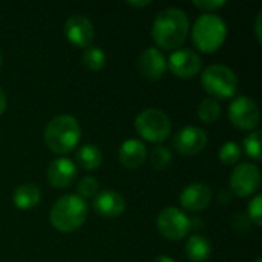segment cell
I'll return each instance as SVG.
<instances>
[{
    "mask_svg": "<svg viewBox=\"0 0 262 262\" xmlns=\"http://www.w3.org/2000/svg\"><path fill=\"white\" fill-rule=\"evenodd\" d=\"M189 34V17L180 8L160 11L152 25V37L163 49H177Z\"/></svg>",
    "mask_w": 262,
    "mask_h": 262,
    "instance_id": "6da1fadb",
    "label": "cell"
},
{
    "mask_svg": "<svg viewBox=\"0 0 262 262\" xmlns=\"http://www.w3.org/2000/svg\"><path fill=\"white\" fill-rule=\"evenodd\" d=\"M88 218V204L78 195H64L55 201L49 220L54 229L61 233H71L80 229Z\"/></svg>",
    "mask_w": 262,
    "mask_h": 262,
    "instance_id": "7a4b0ae2",
    "label": "cell"
},
{
    "mask_svg": "<svg viewBox=\"0 0 262 262\" xmlns=\"http://www.w3.org/2000/svg\"><path fill=\"white\" fill-rule=\"evenodd\" d=\"M81 138V127L75 117L58 115L52 118L45 129V143L55 154H68Z\"/></svg>",
    "mask_w": 262,
    "mask_h": 262,
    "instance_id": "3957f363",
    "label": "cell"
},
{
    "mask_svg": "<svg viewBox=\"0 0 262 262\" xmlns=\"http://www.w3.org/2000/svg\"><path fill=\"white\" fill-rule=\"evenodd\" d=\"M227 25L215 14H203L192 28V40L203 52H215L226 40Z\"/></svg>",
    "mask_w": 262,
    "mask_h": 262,
    "instance_id": "277c9868",
    "label": "cell"
},
{
    "mask_svg": "<svg viewBox=\"0 0 262 262\" xmlns=\"http://www.w3.org/2000/svg\"><path fill=\"white\" fill-rule=\"evenodd\" d=\"M201 83L206 92L210 94L215 100L232 98L238 91V77L226 64L209 66L201 75Z\"/></svg>",
    "mask_w": 262,
    "mask_h": 262,
    "instance_id": "5b68a950",
    "label": "cell"
},
{
    "mask_svg": "<svg viewBox=\"0 0 262 262\" xmlns=\"http://www.w3.org/2000/svg\"><path fill=\"white\" fill-rule=\"evenodd\" d=\"M137 132L147 141L161 143L164 141L172 130V123L161 109L149 107L140 112L135 118Z\"/></svg>",
    "mask_w": 262,
    "mask_h": 262,
    "instance_id": "8992f818",
    "label": "cell"
},
{
    "mask_svg": "<svg viewBox=\"0 0 262 262\" xmlns=\"http://www.w3.org/2000/svg\"><path fill=\"white\" fill-rule=\"evenodd\" d=\"M190 220L189 216L177 207H166L160 212L157 220V227L161 236L170 241H178L187 236L190 230Z\"/></svg>",
    "mask_w": 262,
    "mask_h": 262,
    "instance_id": "52a82bcc",
    "label": "cell"
},
{
    "mask_svg": "<svg viewBox=\"0 0 262 262\" xmlns=\"http://www.w3.org/2000/svg\"><path fill=\"white\" fill-rule=\"evenodd\" d=\"M261 184V172L256 164L241 163L230 175V187L235 195L246 198L253 195Z\"/></svg>",
    "mask_w": 262,
    "mask_h": 262,
    "instance_id": "ba28073f",
    "label": "cell"
},
{
    "mask_svg": "<svg viewBox=\"0 0 262 262\" xmlns=\"http://www.w3.org/2000/svg\"><path fill=\"white\" fill-rule=\"evenodd\" d=\"M229 117H230V121L233 123V126L244 129V130H250L258 126L261 115H259L258 104L252 98L241 95L230 103Z\"/></svg>",
    "mask_w": 262,
    "mask_h": 262,
    "instance_id": "9c48e42d",
    "label": "cell"
},
{
    "mask_svg": "<svg viewBox=\"0 0 262 262\" xmlns=\"http://www.w3.org/2000/svg\"><path fill=\"white\" fill-rule=\"evenodd\" d=\"M167 66L177 77L192 78L201 71L203 60L195 51L183 48V49H178L170 54Z\"/></svg>",
    "mask_w": 262,
    "mask_h": 262,
    "instance_id": "30bf717a",
    "label": "cell"
},
{
    "mask_svg": "<svg viewBox=\"0 0 262 262\" xmlns=\"http://www.w3.org/2000/svg\"><path fill=\"white\" fill-rule=\"evenodd\" d=\"M207 146V134L196 126L183 127L173 138V147L181 155H196Z\"/></svg>",
    "mask_w": 262,
    "mask_h": 262,
    "instance_id": "8fae6325",
    "label": "cell"
},
{
    "mask_svg": "<svg viewBox=\"0 0 262 262\" xmlns=\"http://www.w3.org/2000/svg\"><path fill=\"white\" fill-rule=\"evenodd\" d=\"M64 35L74 46L88 48L94 40V25L88 17L74 14L64 23Z\"/></svg>",
    "mask_w": 262,
    "mask_h": 262,
    "instance_id": "7c38bea8",
    "label": "cell"
},
{
    "mask_svg": "<svg viewBox=\"0 0 262 262\" xmlns=\"http://www.w3.org/2000/svg\"><path fill=\"white\" fill-rule=\"evenodd\" d=\"M210 201H212V190L204 183H192L180 195L181 206L189 212L206 210Z\"/></svg>",
    "mask_w": 262,
    "mask_h": 262,
    "instance_id": "4fadbf2b",
    "label": "cell"
},
{
    "mask_svg": "<svg viewBox=\"0 0 262 262\" xmlns=\"http://www.w3.org/2000/svg\"><path fill=\"white\" fill-rule=\"evenodd\" d=\"M75 178H77V166L74 161L68 158L60 157L54 160L48 167V181L51 186L57 189L69 187Z\"/></svg>",
    "mask_w": 262,
    "mask_h": 262,
    "instance_id": "5bb4252c",
    "label": "cell"
},
{
    "mask_svg": "<svg viewBox=\"0 0 262 262\" xmlns=\"http://www.w3.org/2000/svg\"><path fill=\"white\" fill-rule=\"evenodd\" d=\"M94 210L104 218H117L124 212L126 201L115 190H103L94 196L92 201Z\"/></svg>",
    "mask_w": 262,
    "mask_h": 262,
    "instance_id": "9a60e30c",
    "label": "cell"
},
{
    "mask_svg": "<svg viewBox=\"0 0 262 262\" xmlns=\"http://www.w3.org/2000/svg\"><path fill=\"white\" fill-rule=\"evenodd\" d=\"M166 68H167V60L158 48L144 49L138 58V69L149 80L160 78L164 74Z\"/></svg>",
    "mask_w": 262,
    "mask_h": 262,
    "instance_id": "2e32d148",
    "label": "cell"
},
{
    "mask_svg": "<svg viewBox=\"0 0 262 262\" xmlns=\"http://www.w3.org/2000/svg\"><path fill=\"white\" fill-rule=\"evenodd\" d=\"M147 158V149L140 140H126L118 150V160L126 169H138Z\"/></svg>",
    "mask_w": 262,
    "mask_h": 262,
    "instance_id": "e0dca14e",
    "label": "cell"
},
{
    "mask_svg": "<svg viewBox=\"0 0 262 262\" xmlns=\"http://www.w3.org/2000/svg\"><path fill=\"white\" fill-rule=\"evenodd\" d=\"M40 200H41V190L32 183L20 184L12 193V203L20 210L34 209L40 203Z\"/></svg>",
    "mask_w": 262,
    "mask_h": 262,
    "instance_id": "ac0fdd59",
    "label": "cell"
},
{
    "mask_svg": "<svg viewBox=\"0 0 262 262\" xmlns=\"http://www.w3.org/2000/svg\"><path fill=\"white\" fill-rule=\"evenodd\" d=\"M212 253L210 243L201 235H192L186 243V255L190 261L204 262Z\"/></svg>",
    "mask_w": 262,
    "mask_h": 262,
    "instance_id": "d6986e66",
    "label": "cell"
},
{
    "mask_svg": "<svg viewBox=\"0 0 262 262\" xmlns=\"http://www.w3.org/2000/svg\"><path fill=\"white\" fill-rule=\"evenodd\" d=\"M77 164L84 170H94L98 169L103 163V154L98 146L95 144H84L78 149L75 154Z\"/></svg>",
    "mask_w": 262,
    "mask_h": 262,
    "instance_id": "ffe728a7",
    "label": "cell"
},
{
    "mask_svg": "<svg viewBox=\"0 0 262 262\" xmlns=\"http://www.w3.org/2000/svg\"><path fill=\"white\" fill-rule=\"evenodd\" d=\"M83 64L89 69V71H100L104 68L106 64V54L101 48L98 46H88L83 52L81 57Z\"/></svg>",
    "mask_w": 262,
    "mask_h": 262,
    "instance_id": "44dd1931",
    "label": "cell"
},
{
    "mask_svg": "<svg viewBox=\"0 0 262 262\" xmlns=\"http://www.w3.org/2000/svg\"><path fill=\"white\" fill-rule=\"evenodd\" d=\"M220 114H221V106L212 97L203 100L198 106V117L203 123H207V124L215 123L220 118Z\"/></svg>",
    "mask_w": 262,
    "mask_h": 262,
    "instance_id": "7402d4cb",
    "label": "cell"
},
{
    "mask_svg": "<svg viewBox=\"0 0 262 262\" xmlns=\"http://www.w3.org/2000/svg\"><path fill=\"white\" fill-rule=\"evenodd\" d=\"M172 161V154L167 147L164 146H157L150 152V164L157 170H164Z\"/></svg>",
    "mask_w": 262,
    "mask_h": 262,
    "instance_id": "603a6c76",
    "label": "cell"
},
{
    "mask_svg": "<svg viewBox=\"0 0 262 262\" xmlns=\"http://www.w3.org/2000/svg\"><path fill=\"white\" fill-rule=\"evenodd\" d=\"M261 130H255L244 138L246 154L256 161H261Z\"/></svg>",
    "mask_w": 262,
    "mask_h": 262,
    "instance_id": "cb8c5ba5",
    "label": "cell"
},
{
    "mask_svg": "<svg viewBox=\"0 0 262 262\" xmlns=\"http://www.w3.org/2000/svg\"><path fill=\"white\" fill-rule=\"evenodd\" d=\"M241 158V147L235 141H227L220 149V160L223 164H236Z\"/></svg>",
    "mask_w": 262,
    "mask_h": 262,
    "instance_id": "d4e9b609",
    "label": "cell"
},
{
    "mask_svg": "<svg viewBox=\"0 0 262 262\" xmlns=\"http://www.w3.org/2000/svg\"><path fill=\"white\" fill-rule=\"evenodd\" d=\"M77 192L80 198H94L98 193V181L94 177H84L77 184Z\"/></svg>",
    "mask_w": 262,
    "mask_h": 262,
    "instance_id": "484cf974",
    "label": "cell"
},
{
    "mask_svg": "<svg viewBox=\"0 0 262 262\" xmlns=\"http://www.w3.org/2000/svg\"><path fill=\"white\" fill-rule=\"evenodd\" d=\"M249 216H250V220H252L255 224H258V226H261L262 224V196L261 195L253 196V200L250 201V204H249Z\"/></svg>",
    "mask_w": 262,
    "mask_h": 262,
    "instance_id": "4316f807",
    "label": "cell"
},
{
    "mask_svg": "<svg viewBox=\"0 0 262 262\" xmlns=\"http://www.w3.org/2000/svg\"><path fill=\"white\" fill-rule=\"evenodd\" d=\"M193 5H195L196 8L206 11V14H210L212 11H215V9H218V8H221V6H224L226 2H224V0H201V2H200V0H195Z\"/></svg>",
    "mask_w": 262,
    "mask_h": 262,
    "instance_id": "83f0119b",
    "label": "cell"
},
{
    "mask_svg": "<svg viewBox=\"0 0 262 262\" xmlns=\"http://www.w3.org/2000/svg\"><path fill=\"white\" fill-rule=\"evenodd\" d=\"M261 26H262V11L261 12H258V15H256V20H255V35H256V40H258L259 43L262 41Z\"/></svg>",
    "mask_w": 262,
    "mask_h": 262,
    "instance_id": "f1b7e54d",
    "label": "cell"
},
{
    "mask_svg": "<svg viewBox=\"0 0 262 262\" xmlns=\"http://www.w3.org/2000/svg\"><path fill=\"white\" fill-rule=\"evenodd\" d=\"M6 104H8V101H6V95H5V92L0 89V115L5 112V109H6Z\"/></svg>",
    "mask_w": 262,
    "mask_h": 262,
    "instance_id": "f546056e",
    "label": "cell"
},
{
    "mask_svg": "<svg viewBox=\"0 0 262 262\" xmlns=\"http://www.w3.org/2000/svg\"><path fill=\"white\" fill-rule=\"evenodd\" d=\"M150 2L149 0H144V2H127V5H132V6H137V8H143V6H147Z\"/></svg>",
    "mask_w": 262,
    "mask_h": 262,
    "instance_id": "4dcf8cb0",
    "label": "cell"
},
{
    "mask_svg": "<svg viewBox=\"0 0 262 262\" xmlns=\"http://www.w3.org/2000/svg\"><path fill=\"white\" fill-rule=\"evenodd\" d=\"M154 262H175L170 256H166V255H161V256H158V258H155V261Z\"/></svg>",
    "mask_w": 262,
    "mask_h": 262,
    "instance_id": "1f68e13d",
    "label": "cell"
},
{
    "mask_svg": "<svg viewBox=\"0 0 262 262\" xmlns=\"http://www.w3.org/2000/svg\"><path fill=\"white\" fill-rule=\"evenodd\" d=\"M255 262H262V259H261V258H258V259H256Z\"/></svg>",
    "mask_w": 262,
    "mask_h": 262,
    "instance_id": "d6a6232c",
    "label": "cell"
},
{
    "mask_svg": "<svg viewBox=\"0 0 262 262\" xmlns=\"http://www.w3.org/2000/svg\"><path fill=\"white\" fill-rule=\"evenodd\" d=\"M0 64H2V54H0Z\"/></svg>",
    "mask_w": 262,
    "mask_h": 262,
    "instance_id": "836d02e7",
    "label": "cell"
}]
</instances>
